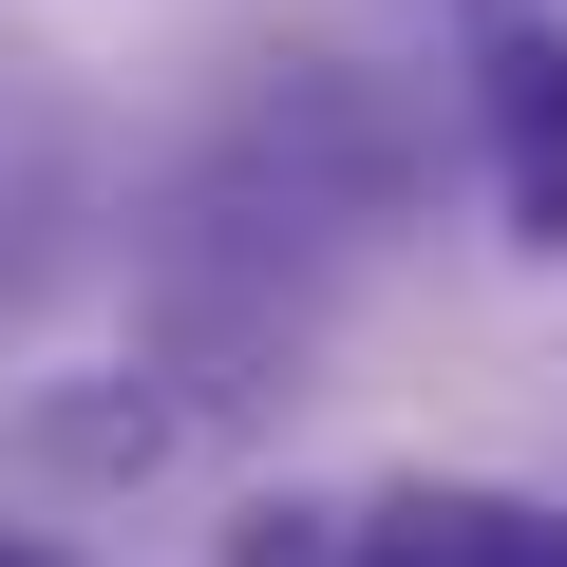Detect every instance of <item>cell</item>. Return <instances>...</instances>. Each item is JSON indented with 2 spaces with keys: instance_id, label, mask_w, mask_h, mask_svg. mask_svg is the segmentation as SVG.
<instances>
[{
  "instance_id": "3957f363",
  "label": "cell",
  "mask_w": 567,
  "mask_h": 567,
  "mask_svg": "<svg viewBox=\"0 0 567 567\" xmlns=\"http://www.w3.org/2000/svg\"><path fill=\"white\" fill-rule=\"evenodd\" d=\"M227 567H360V511H303V492H265L227 529Z\"/></svg>"
},
{
  "instance_id": "6da1fadb",
  "label": "cell",
  "mask_w": 567,
  "mask_h": 567,
  "mask_svg": "<svg viewBox=\"0 0 567 567\" xmlns=\"http://www.w3.org/2000/svg\"><path fill=\"white\" fill-rule=\"evenodd\" d=\"M360 567H567V511H529V492H379Z\"/></svg>"
},
{
  "instance_id": "7a4b0ae2",
  "label": "cell",
  "mask_w": 567,
  "mask_h": 567,
  "mask_svg": "<svg viewBox=\"0 0 567 567\" xmlns=\"http://www.w3.org/2000/svg\"><path fill=\"white\" fill-rule=\"evenodd\" d=\"M492 171L511 246H567V39H492Z\"/></svg>"
},
{
  "instance_id": "277c9868",
  "label": "cell",
  "mask_w": 567,
  "mask_h": 567,
  "mask_svg": "<svg viewBox=\"0 0 567 567\" xmlns=\"http://www.w3.org/2000/svg\"><path fill=\"white\" fill-rule=\"evenodd\" d=\"M0 567H58V548H0Z\"/></svg>"
}]
</instances>
